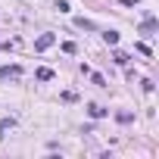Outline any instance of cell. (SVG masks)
<instances>
[{"mask_svg":"<svg viewBox=\"0 0 159 159\" xmlns=\"http://www.w3.org/2000/svg\"><path fill=\"white\" fill-rule=\"evenodd\" d=\"M53 41H56L53 34H41V38H38V44H34V50H47V47H50Z\"/></svg>","mask_w":159,"mask_h":159,"instance_id":"cell-1","label":"cell"},{"mask_svg":"<svg viewBox=\"0 0 159 159\" xmlns=\"http://www.w3.org/2000/svg\"><path fill=\"white\" fill-rule=\"evenodd\" d=\"M0 75H3V78H19V66H7V69H0Z\"/></svg>","mask_w":159,"mask_h":159,"instance_id":"cell-2","label":"cell"},{"mask_svg":"<svg viewBox=\"0 0 159 159\" xmlns=\"http://www.w3.org/2000/svg\"><path fill=\"white\" fill-rule=\"evenodd\" d=\"M16 125V119H0V137H3V131H10Z\"/></svg>","mask_w":159,"mask_h":159,"instance_id":"cell-3","label":"cell"},{"mask_svg":"<svg viewBox=\"0 0 159 159\" xmlns=\"http://www.w3.org/2000/svg\"><path fill=\"white\" fill-rule=\"evenodd\" d=\"M75 25H78V28H84V31H94V28H97V25L88 22V19H75Z\"/></svg>","mask_w":159,"mask_h":159,"instance_id":"cell-4","label":"cell"},{"mask_svg":"<svg viewBox=\"0 0 159 159\" xmlns=\"http://www.w3.org/2000/svg\"><path fill=\"white\" fill-rule=\"evenodd\" d=\"M38 78H41V81H50V78H53V69H47V66L38 69Z\"/></svg>","mask_w":159,"mask_h":159,"instance_id":"cell-5","label":"cell"},{"mask_svg":"<svg viewBox=\"0 0 159 159\" xmlns=\"http://www.w3.org/2000/svg\"><path fill=\"white\" fill-rule=\"evenodd\" d=\"M103 41L106 44H119V31H103Z\"/></svg>","mask_w":159,"mask_h":159,"instance_id":"cell-6","label":"cell"},{"mask_svg":"<svg viewBox=\"0 0 159 159\" xmlns=\"http://www.w3.org/2000/svg\"><path fill=\"white\" fill-rule=\"evenodd\" d=\"M88 112H91V119H103V116H106V109H103V106H91Z\"/></svg>","mask_w":159,"mask_h":159,"instance_id":"cell-7","label":"cell"}]
</instances>
